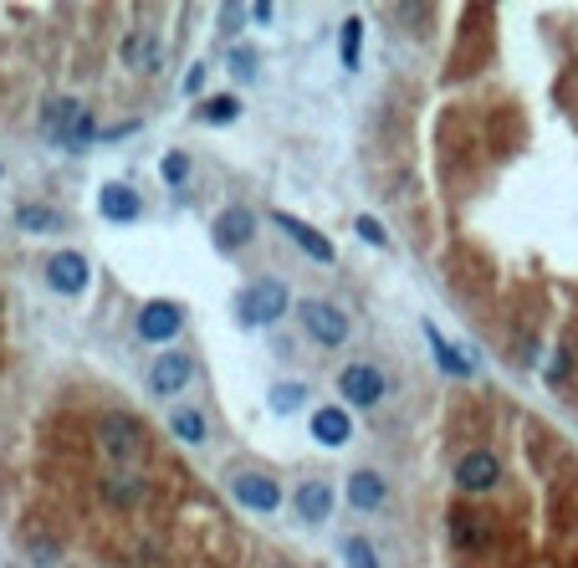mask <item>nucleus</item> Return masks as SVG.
<instances>
[{"label": "nucleus", "instance_id": "473e14b6", "mask_svg": "<svg viewBox=\"0 0 578 568\" xmlns=\"http://www.w3.org/2000/svg\"><path fill=\"white\" fill-rule=\"evenodd\" d=\"M0 174H6V169H0Z\"/></svg>", "mask_w": 578, "mask_h": 568}, {"label": "nucleus", "instance_id": "bb28decb", "mask_svg": "<svg viewBox=\"0 0 578 568\" xmlns=\"http://www.w3.org/2000/svg\"><path fill=\"white\" fill-rule=\"evenodd\" d=\"M159 174H164L169 185H185V174H190V159H185V154H164Z\"/></svg>", "mask_w": 578, "mask_h": 568}, {"label": "nucleus", "instance_id": "4468645a", "mask_svg": "<svg viewBox=\"0 0 578 568\" xmlns=\"http://www.w3.org/2000/svg\"><path fill=\"white\" fill-rule=\"evenodd\" d=\"M123 62H128L133 72L154 77V72L164 67V41H159L154 31H133V36H123Z\"/></svg>", "mask_w": 578, "mask_h": 568}, {"label": "nucleus", "instance_id": "c85d7f7f", "mask_svg": "<svg viewBox=\"0 0 578 568\" xmlns=\"http://www.w3.org/2000/svg\"><path fill=\"white\" fill-rule=\"evenodd\" d=\"M226 62H231V72H236V77H246V82L256 77V52H241V47H236Z\"/></svg>", "mask_w": 578, "mask_h": 568}, {"label": "nucleus", "instance_id": "c756f323", "mask_svg": "<svg viewBox=\"0 0 578 568\" xmlns=\"http://www.w3.org/2000/svg\"><path fill=\"white\" fill-rule=\"evenodd\" d=\"M200 82H205V62H200V67H190V77H185V93H190V98L200 93Z\"/></svg>", "mask_w": 578, "mask_h": 568}, {"label": "nucleus", "instance_id": "9b49d317", "mask_svg": "<svg viewBox=\"0 0 578 568\" xmlns=\"http://www.w3.org/2000/svg\"><path fill=\"white\" fill-rule=\"evenodd\" d=\"M251 231H256V215L246 205H226V210L215 215V226H210V236H215L220 251H241L251 241Z\"/></svg>", "mask_w": 578, "mask_h": 568}, {"label": "nucleus", "instance_id": "393cba45", "mask_svg": "<svg viewBox=\"0 0 578 568\" xmlns=\"http://www.w3.org/2000/svg\"><path fill=\"white\" fill-rule=\"evenodd\" d=\"M302 400H307V389H302L297 379L272 389V410H277V415H292V410H302Z\"/></svg>", "mask_w": 578, "mask_h": 568}, {"label": "nucleus", "instance_id": "ddd939ff", "mask_svg": "<svg viewBox=\"0 0 578 568\" xmlns=\"http://www.w3.org/2000/svg\"><path fill=\"white\" fill-rule=\"evenodd\" d=\"M98 215L113 221V226H128V221H139V215H144V200H139L133 185H103L98 190Z\"/></svg>", "mask_w": 578, "mask_h": 568}, {"label": "nucleus", "instance_id": "b1692460", "mask_svg": "<svg viewBox=\"0 0 578 568\" xmlns=\"http://www.w3.org/2000/svg\"><path fill=\"white\" fill-rule=\"evenodd\" d=\"M359 41H364V21H359V16H348V21H343V36H338V57H343V67H359Z\"/></svg>", "mask_w": 578, "mask_h": 568}, {"label": "nucleus", "instance_id": "f8f14e48", "mask_svg": "<svg viewBox=\"0 0 578 568\" xmlns=\"http://www.w3.org/2000/svg\"><path fill=\"white\" fill-rule=\"evenodd\" d=\"M497 476H502V461L492 451H466L461 466H456V487L461 492H492Z\"/></svg>", "mask_w": 578, "mask_h": 568}, {"label": "nucleus", "instance_id": "dca6fc26", "mask_svg": "<svg viewBox=\"0 0 578 568\" xmlns=\"http://www.w3.org/2000/svg\"><path fill=\"white\" fill-rule=\"evenodd\" d=\"M292 502H297V517H302V522H328V512H333V487H328V482H302Z\"/></svg>", "mask_w": 578, "mask_h": 568}, {"label": "nucleus", "instance_id": "0eeeda50", "mask_svg": "<svg viewBox=\"0 0 578 568\" xmlns=\"http://www.w3.org/2000/svg\"><path fill=\"white\" fill-rule=\"evenodd\" d=\"M87 256L82 251H57L52 261H47V287L52 292H62V297H82V287H87Z\"/></svg>", "mask_w": 578, "mask_h": 568}, {"label": "nucleus", "instance_id": "aec40b11", "mask_svg": "<svg viewBox=\"0 0 578 568\" xmlns=\"http://www.w3.org/2000/svg\"><path fill=\"white\" fill-rule=\"evenodd\" d=\"M16 226L31 231V236H52V231H62V215L52 205H21L16 210Z\"/></svg>", "mask_w": 578, "mask_h": 568}, {"label": "nucleus", "instance_id": "6e6552de", "mask_svg": "<svg viewBox=\"0 0 578 568\" xmlns=\"http://www.w3.org/2000/svg\"><path fill=\"white\" fill-rule=\"evenodd\" d=\"M272 226H277L282 236H292V241L302 246V256H313V261H323V267H328V261L338 256V251H333V241H328L323 231H313V226H307V221H297V215H287V210H272Z\"/></svg>", "mask_w": 578, "mask_h": 568}, {"label": "nucleus", "instance_id": "f03ea898", "mask_svg": "<svg viewBox=\"0 0 578 568\" xmlns=\"http://www.w3.org/2000/svg\"><path fill=\"white\" fill-rule=\"evenodd\" d=\"M287 287L277 282V277H261V282H251V287H241V297H236V318H241V328H272L282 313H287Z\"/></svg>", "mask_w": 578, "mask_h": 568}, {"label": "nucleus", "instance_id": "6ab92c4d", "mask_svg": "<svg viewBox=\"0 0 578 568\" xmlns=\"http://www.w3.org/2000/svg\"><path fill=\"white\" fill-rule=\"evenodd\" d=\"M103 497H108L113 507H139L144 482H139L133 471H113V476H103Z\"/></svg>", "mask_w": 578, "mask_h": 568}, {"label": "nucleus", "instance_id": "a878e982", "mask_svg": "<svg viewBox=\"0 0 578 568\" xmlns=\"http://www.w3.org/2000/svg\"><path fill=\"white\" fill-rule=\"evenodd\" d=\"M343 558H348V568H379L369 538H348V543H343Z\"/></svg>", "mask_w": 578, "mask_h": 568}, {"label": "nucleus", "instance_id": "2f4dec72", "mask_svg": "<svg viewBox=\"0 0 578 568\" xmlns=\"http://www.w3.org/2000/svg\"><path fill=\"white\" fill-rule=\"evenodd\" d=\"M282 568H292V563H282Z\"/></svg>", "mask_w": 578, "mask_h": 568}, {"label": "nucleus", "instance_id": "412c9836", "mask_svg": "<svg viewBox=\"0 0 578 568\" xmlns=\"http://www.w3.org/2000/svg\"><path fill=\"white\" fill-rule=\"evenodd\" d=\"M451 543L466 548V553L481 548V543H486V522H481L476 512H451Z\"/></svg>", "mask_w": 578, "mask_h": 568}, {"label": "nucleus", "instance_id": "39448f33", "mask_svg": "<svg viewBox=\"0 0 578 568\" xmlns=\"http://www.w3.org/2000/svg\"><path fill=\"white\" fill-rule=\"evenodd\" d=\"M297 318H302L307 338L323 343V348H338V343L348 338V318L333 308V302H323V297H307L302 308H297Z\"/></svg>", "mask_w": 578, "mask_h": 568}, {"label": "nucleus", "instance_id": "f257e3e1", "mask_svg": "<svg viewBox=\"0 0 578 568\" xmlns=\"http://www.w3.org/2000/svg\"><path fill=\"white\" fill-rule=\"evenodd\" d=\"M41 139L47 144H57V149H67V154H82L87 144H93L98 134H93V113H87L77 98H52L47 108H41Z\"/></svg>", "mask_w": 578, "mask_h": 568}, {"label": "nucleus", "instance_id": "9d476101", "mask_svg": "<svg viewBox=\"0 0 578 568\" xmlns=\"http://www.w3.org/2000/svg\"><path fill=\"white\" fill-rule=\"evenodd\" d=\"M180 328H185V308H180V302H149V308L139 313V338L144 343H169Z\"/></svg>", "mask_w": 578, "mask_h": 568}, {"label": "nucleus", "instance_id": "cd10ccee", "mask_svg": "<svg viewBox=\"0 0 578 568\" xmlns=\"http://www.w3.org/2000/svg\"><path fill=\"white\" fill-rule=\"evenodd\" d=\"M353 231H359L369 246H389V236H384V226L374 221V215H359V221H353Z\"/></svg>", "mask_w": 578, "mask_h": 568}, {"label": "nucleus", "instance_id": "f3484780", "mask_svg": "<svg viewBox=\"0 0 578 568\" xmlns=\"http://www.w3.org/2000/svg\"><path fill=\"white\" fill-rule=\"evenodd\" d=\"M348 502L359 507V512H374L384 502V476L379 471H353L348 476Z\"/></svg>", "mask_w": 578, "mask_h": 568}, {"label": "nucleus", "instance_id": "1a4fd4ad", "mask_svg": "<svg viewBox=\"0 0 578 568\" xmlns=\"http://www.w3.org/2000/svg\"><path fill=\"white\" fill-rule=\"evenodd\" d=\"M190 374H195V364H190V354H159L154 364H149V395H180V389L190 384Z\"/></svg>", "mask_w": 578, "mask_h": 568}, {"label": "nucleus", "instance_id": "20e7f679", "mask_svg": "<svg viewBox=\"0 0 578 568\" xmlns=\"http://www.w3.org/2000/svg\"><path fill=\"white\" fill-rule=\"evenodd\" d=\"M338 395H343L348 405H359V410H374V405L389 395V379H384L379 364H348V369L338 374Z\"/></svg>", "mask_w": 578, "mask_h": 568}, {"label": "nucleus", "instance_id": "5701e85b", "mask_svg": "<svg viewBox=\"0 0 578 568\" xmlns=\"http://www.w3.org/2000/svg\"><path fill=\"white\" fill-rule=\"evenodd\" d=\"M169 430L180 435L185 446H200L205 435H210V425H205V415H200V410H174V415H169Z\"/></svg>", "mask_w": 578, "mask_h": 568}, {"label": "nucleus", "instance_id": "7ed1b4c3", "mask_svg": "<svg viewBox=\"0 0 578 568\" xmlns=\"http://www.w3.org/2000/svg\"><path fill=\"white\" fill-rule=\"evenodd\" d=\"M98 446H103V456L123 471L128 461H139V451H144V435H139V420L133 415H103V425H98Z\"/></svg>", "mask_w": 578, "mask_h": 568}, {"label": "nucleus", "instance_id": "4be33fe9", "mask_svg": "<svg viewBox=\"0 0 578 568\" xmlns=\"http://www.w3.org/2000/svg\"><path fill=\"white\" fill-rule=\"evenodd\" d=\"M195 118H200V123H210V128H220V123H236V118H241V98H231V93L205 98V103L195 108Z\"/></svg>", "mask_w": 578, "mask_h": 568}, {"label": "nucleus", "instance_id": "423d86ee", "mask_svg": "<svg viewBox=\"0 0 578 568\" xmlns=\"http://www.w3.org/2000/svg\"><path fill=\"white\" fill-rule=\"evenodd\" d=\"M231 497L251 512H277L282 507V487L272 482V476H261V471H241L236 482H231Z\"/></svg>", "mask_w": 578, "mask_h": 568}, {"label": "nucleus", "instance_id": "2eb2a0df", "mask_svg": "<svg viewBox=\"0 0 578 568\" xmlns=\"http://www.w3.org/2000/svg\"><path fill=\"white\" fill-rule=\"evenodd\" d=\"M313 441L328 446V451H338V446L353 441V420H348L343 405H323V410L313 415Z\"/></svg>", "mask_w": 578, "mask_h": 568}, {"label": "nucleus", "instance_id": "a211bd4d", "mask_svg": "<svg viewBox=\"0 0 578 568\" xmlns=\"http://www.w3.org/2000/svg\"><path fill=\"white\" fill-rule=\"evenodd\" d=\"M425 338H430V348H435V364H440V369H446V374H456V379H466V374L476 369V364H471V359L461 354V348H451L446 338H440V328H435V323H425Z\"/></svg>", "mask_w": 578, "mask_h": 568}, {"label": "nucleus", "instance_id": "7c9ffc66", "mask_svg": "<svg viewBox=\"0 0 578 568\" xmlns=\"http://www.w3.org/2000/svg\"><path fill=\"white\" fill-rule=\"evenodd\" d=\"M563 374H568V354H558V359L548 364V379H563Z\"/></svg>", "mask_w": 578, "mask_h": 568}]
</instances>
